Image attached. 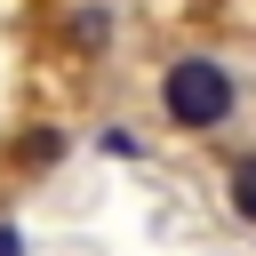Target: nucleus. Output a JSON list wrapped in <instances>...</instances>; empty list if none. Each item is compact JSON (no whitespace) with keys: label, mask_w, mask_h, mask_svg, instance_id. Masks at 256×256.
Listing matches in <instances>:
<instances>
[{"label":"nucleus","mask_w":256,"mask_h":256,"mask_svg":"<svg viewBox=\"0 0 256 256\" xmlns=\"http://www.w3.org/2000/svg\"><path fill=\"white\" fill-rule=\"evenodd\" d=\"M232 208L256 224V152H248V160H232Z\"/></svg>","instance_id":"obj_2"},{"label":"nucleus","mask_w":256,"mask_h":256,"mask_svg":"<svg viewBox=\"0 0 256 256\" xmlns=\"http://www.w3.org/2000/svg\"><path fill=\"white\" fill-rule=\"evenodd\" d=\"M0 256H16V232H8V224H0Z\"/></svg>","instance_id":"obj_4"},{"label":"nucleus","mask_w":256,"mask_h":256,"mask_svg":"<svg viewBox=\"0 0 256 256\" xmlns=\"http://www.w3.org/2000/svg\"><path fill=\"white\" fill-rule=\"evenodd\" d=\"M160 112H168L176 128H192V136L224 128V120H232V72H224L216 56H176L168 80H160Z\"/></svg>","instance_id":"obj_1"},{"label":"nucleus","mask_w":256,"mask_h":256,"mask_svg":"<svg viewBox=\"0 0 256 256\" xmlns=\"http://www.w3.org/2000/svg\"><path fill=\"white\" fill-rule=\"evenodd\" d=\"M104 32H112V24H104V8H80V16H72V48H88V56H96V48H104Z\"/></svg>","instance_id":"obj_3"}]
</instances>
